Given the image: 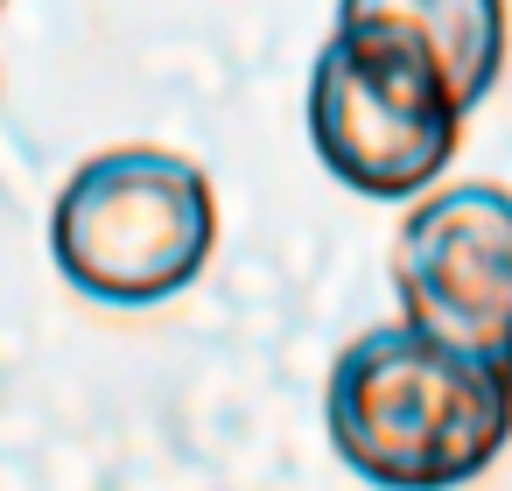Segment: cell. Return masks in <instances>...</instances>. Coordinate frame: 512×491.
<instances>
[{"label": "cell", "instance_id": "cell-5", "mask_svg": "<svg viewBox=\"0 0 512 491\" xmlns=\"http://www.w3.org/2000/svg\"><path fill=\"white\" fill-rule=\"evenodd\" d=\"M337 22H379L414 36L456 85L463 113L484 106L505 78V0H337Z\"/></svg>", "mask_w": 512, "mask_h": 491}, {"label": "cell", "instance_id": "cell-6", "mask_svg": "<svg viewBox=\"0 0 512 491\" xmlns=\"http://www.w3.org/2000/svg\"><path fill=\"white\" fill-rule=\"evenodd\" d=\"M498 358H505V379H512V337H505V351H498Z\"/></svg>", "mask_w": 512, "mask_h": 491}, {"label": "cell", "instance_id": "cell-4", "mask_svg": "<svg viewBox=\"0 0 512 491\" xmlns=\"http://www.w3.org/2000/svg\"><path fill=\"white\" fill-rule=\"evenodd\" d=\"M400 316L456 337L470 351H505L512 337V190L449 183L407 197L386 253Z\"/></svg>", "mask_w": 512, "mask_h": 491}, {"label": "cell", "instance_id": "cell-3", "mask_svg": "<svg viewBox=\"0 0 512 491\" xmlns=\"http://www.w3.org/2000/svg\"><path fill=\"white\" fill-rule=\"evenodd\" d=\"M463 134V99L442 64L379 22H337L309 64V148L316 162L372 197L400 204L442 183Z\"/></svg>", "mask_w": 512, "mask_h": 491}, {"label": "cell", "instance_id": "cell-1", "mask_svg": "<svg viewBox=\"0 0 512 491\" xmlns=\"http://www.w3.org/2000/svg\"><path fill=\"white\" fill-rule=\"evenodd\" d=\"M323 428L372 491H456L512 442V379L498 351H470L421 323L351 337L323 379Z\"/></svg>", "mask_w": 512, "mask_h": 491}, {"label": "cell", "instance_id": "cell-2", "mask_svg": "<svg viewBox=\"0 0 512 491\" xmlns=\"http://www.w3.org/2000/svg\"><path fill=\"white\" fill-rule=\"evenodd\" d=\"M218 246V190L176 148H106L71 169L50 204L57 274L106 302L148 309L183 295Z\"/></svg>", "mask_w": 512, "mask_h": 491}]
</instances>
